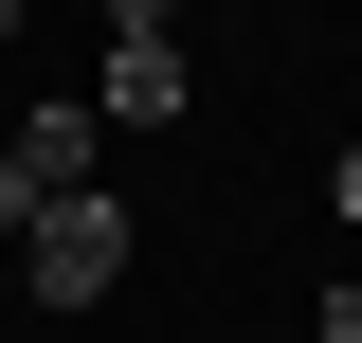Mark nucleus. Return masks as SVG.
<instances>
[{
    "mask_svg": "<svg viewBox=\"0 0 362 343\" xmlns=\"http://www.w3.org/2000/svg\"><path fill=\"white\" fill-rule=\"evenodd\" d=\"M127 253H145L127 199L90 181V199H54V217H37V271H18V289H37V307H109V289H127Z\"/></svg>",
    "mask_w": 362,
    "mask_h": 343,
    "instance_id": "1",
    "label": "nucleus"
},
{
    "mask_svg": "<svg viewBox=\"0 0 362 343\" xmlns=\"http://www.w3.org/2000/svg\"><path fill=\"white\" fill-rule=\"evenodd\" d=\"M90 127H181V37H109V73H90Z\"/></svg>",
    "mask_w": 362,
    "mask_h": 343,
    "instance_id": "2",
    "label": "nucleus"
},
{
    "mask_svg": "<svg viewBox=\"0 0 362 343\" xmlns=\"http://www.w3.org/2000/svg\"><path fill=\"white\" fill-rule=\"evenodd\" d=\"M326 217H344V235H362V145H326Z\"/></svg>",
    "mask_w": 362,
    "mask_h": 343,
    "instance_id": "3",
    "label": "nucleus"
},
{
    "mask_svg": "<svg viewBox=\"0 0 362 343\" xmlns=\"http://www.w3.org/2000/svg\"><path fill=\"white\" fill-rule=\"evenodd\" d=\"M326 343H362V289H326Z\"/></svg>",
    "mask_w": 362,
    "mask_h": 343,
    "instance_id": "4",
    "label": "nucleus"
},
{
    "mask_svg": "<svg viewBox=\"0 0 362 343\" xmlns=\"http://www.w3.org/2000/svg\"><path fill=\"white\" fill-rule=\"evenodd\" d=\"M0 307H18V271H0Z\"/></svg>",
    "mask_w": 362,
    "mask_h": 343,
    "instance_id": "5",
    "label": "nucleus"
}]
</instances>
